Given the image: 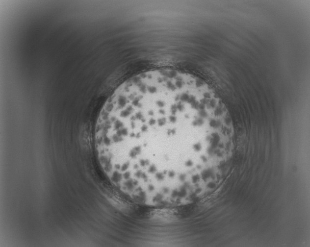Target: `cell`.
Listing matches in <instances>:
<instances>
[{
    "label": "cell",
    "instance_id": "1",
    "mask_svg": "<svg viewBox=\"0 0 310 247\" xmlns=\"http://www.w3.org/2000/svg\"><path fill=\"white\" fill-rule=\"evenodd\" d=\"M231 115L201 78L158 69L125 80L108 98L95 125L101 165L127 198L151 207L194 202L229 160Z\"/></svg>",
    "mask_w": 310,
    "mask_h": 247
}]
</instances>
